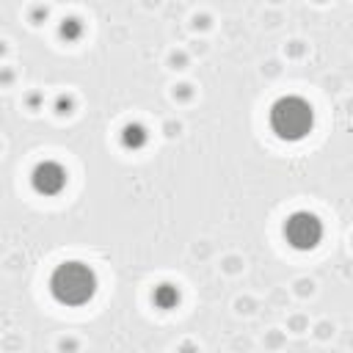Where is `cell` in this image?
<instances>
[{
	"label": "cell",
	"mask_w": 353,
	"mask_h": 353,
	"mask_svg": "<svg viewBox=\"0 0 353 353\" xmlns=\"http://www.w3.org/2000/svg\"><path fill=\"white\" fill-rule=\"evenodd\" d=\"M94 290H97V276L83 262H63L55 268L50 279V292L55 295L58 303H66V306L85 303L94 295Z\"/></svg>",
	"instance_id": "cell-1"
},
{
	"label": "cell",
	"mask_w": 353,
	"mask_h": 353,
	"mask_svg": "<svg viewBox=\"0 0 353 353\" xmlns=\"http://www.w3.org/2000/svg\"><path fill=\"white\" fill-rule=\"evenodd\" d=\"M314 124L312 105L301 97H281L270 108V127L279 138L287 141H301Z\"/></svg>",
	"instance_id": "cell-2"
},
{
	"label": "cell",
	"mask_w": 353,
	"mask_h": 353,
	"mask_svg": "<svg viewBox=\"0 0 353 353\" xmlns=\"http://www.w3.org/2000/svg\"><path fill=\"white\" fill-rule=\"evenodd\" d=\"M284 237L292 248H312L323 237V223L312 212H292L284 223Z\"/></svg>",
	"instance_id": "cell-3"
},
{
	"label": "cell",
	"mask_w": 353,
	"mask_h": 353,
	"mask_svg": "<svg viewBox=\"0 0 353 353\" xmlns=\"http://www.w3.org/2000/svg\"><path fill=\"white\" fill-rule=\"evenodd\" d=\"M33 188L39 190V193H44V196H52V193H58L61 188H63V182H66V171L58 165V163H39L36 168H33Z\"/></svg>",
	"instance_id": "cell-4"
},
{
	"label": "cell",
	"mask_w": 353,
	"mask_h": 353,
	"mask_svg": "<svg viewBox=\"0 0 353 353\" xmlns=\"http://www.w3.org/2000/svg\"><path fill=\"white\" fill-rule=\"evenodd\" d=\"M143 141H146V135H143L141 127H127V130H124V143H127V146H141Z\"/></svg>",
	"instance_id": "cell-5"
}]
</instances>
